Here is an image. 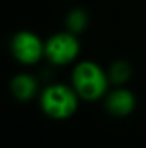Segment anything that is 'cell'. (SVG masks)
Listing matches in <instances>:
<instances>
[{
  "label": "cell",
  "mask_w": 146,
  "mask_h": 148,
  "mask_svg": "<svg viewBox=\"0 0 146 148\" xmlns=\"http://www.w3.org/2000/svg\"><path fill=\"white\" fill-rule=\"evenodd\" d=\"M105 109L109 115L116 118L129 116L136 108V97L126 86H115L109 89L103 98Z\"/></svg>",
  "instance_id": "cell-5"
},
{
  "label": "cell",
  "mask_w": 146,
  "mask_h": 148,
  "mask_svg": "<svg viewBox=\"0 0 146 148\" xmlns=\"http://www.w3.org/2000/svg\"><path fill=\"white\" fill-rule=\"evenodd\" d=\"M10 52L20 65L33 66L45 58V40L32 30H19L10 39Z\"/></svg>",
  "instance_id": "cell-4"
},
{
  "label": "cell",
  "mask_w": 146,
  "mask_h": 148,
  "mask_svg": "<svg viewBox=\"0 0 146 148\" xmlns=\"http://www.w3.org/2000/svg\"><path fill=\"white\" fill-rule=\"evenodd\" d=\"M90 23V17L89 13L83 9V7H75L70 12H67L66 17H65V27L66 30L75 33V35H82L86 32V29L89 27Z\"/></svg>",
  "instance_id": "cell-8"
},
{
  "label": "cell",
  "mask_w": 146,
  "mask_h": 148,
  "mask_svg": "<svg viewBox=\"0 0 146 148\" xmlns=\"http://www.w3.org/2000/svg\"><path fill=\"white\" fill-rule=\"evenodd\" d=\"M9 89H10L12 97L20 102L32 101L33 98L39 97L42 91L39 85V79L29 72L16 73L9 84Z\"/></svg>",
  "instance_id": "cell-6"
},
{
  "label": "cell",
  "mask_w": 146,
  "mask_h": 148,
  "mask_svg": "<svg viewBox=\"0 0 146 148\" xmlns=\"http://www.w3.org/2000/svg\"><path fill=\"white\" fill-rule=\"evenodd\" d=\"M80 98L72 85L63 82H52L42 88L39 94V106L42 112L57 121L72 118L79 108Z\"/></svg>",
  "instance_id": "cell-2"
},
{
  "label": "cell",
  "mask_w": 146,
  "mask_h": 148,
  "mask_svg": "<svg viewBox=\"0 0 146 148\" xmlns=\"http://www.w3.org/2000/svg\"><path fill=\"white\" fill-rule=\"evenodd\" d=\"M82 50L79 36L69 32H57L45 42V59L53 66H67L77 60Z\"/></svg>",
  "instance_id": "cell-3"
},
{
  "label": "cell",
  "mask_w": 146,
  "mask_h": 148,
  "mask_svg": "<svg viewBox=\"0 0 146 148\" xmlns=\"http://www.w3.org/2000/svg\"><path fill=\"white\" fill-rule=\"evenodd\" d=\"M109 82L113 86H125L132 75H133V68L126 59H117L110 63V66L106 69Z\"/></svg>",
  "instance_id": "cell-7"
},
{
  "label": "cell",
  "mask_w": 146,
  "mask_h": 148,
  "mask_svg": "<svg viewBox=\"0 0 146 148\" xmlns=\"http://www.w3.org/2000/svg\"><path fill=\"white\" fill-rule=\"evenodd\" d=\"M70 85L79 95L80 101L97 102L109 92V76L97 62L85 59L75 63L70 75Z\"/></svg>",
  "instance_id": "cell-1"
}]
</instances>
